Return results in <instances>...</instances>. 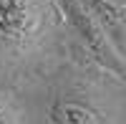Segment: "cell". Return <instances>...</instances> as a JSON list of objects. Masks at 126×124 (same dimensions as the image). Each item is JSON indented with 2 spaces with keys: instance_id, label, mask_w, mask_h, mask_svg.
<instances>
[{
  "instance_id": "obj_3",
  "label": "cell",
  "mask_w": 126,
  "mask_h": 124,
  "mask_svg": "<svg viewBox=\"0 0 126 124\" xmlns=\"http://www.w3.org/2000/svg\"><path fill=\"white\" fill-rule=\"evenodd\" d=\"M86 5L96 15L98 25L109 36L113 48L126 58V15L119 8V3H113V0H86Z\"/></svg>"
},
{
  "instance_id": "obj_4",
  "label": "cell",
  "mask_w": 126,
  "mask_h": 124,
  "mask_svg": "<svg viewBox=\"0 0 126 124\" xmlns=\"http://www.w3.org/2000/svg\"><path fill=\"white\" fill-rule=\"evenodd\" d=\"M48 117L53 124H106V117L96 106L78 99H56Z\"/></svg>"
},
{
  "instance_id": "obj_5",
  "label": "cell",
  "mask_w": 126,
  "mask_h": 124,
  "mask_svg": "<svg viewBox=\"0 0 126 124\" xmlns=\"http://www.w3.org/2000/svg\"><path fill=\"white\" fill-rule=\"evenodd\" d=\"M0 124H20V117L18 111L8 104V101L0 96Z\"/></svg>"
},
{
  "instance_id": "obj_2",
  "label": "cell",
  "mask_w": 126,
  "mask_h": 124,
  "mask_svg": "<svg viewBox=\"0 0 126 124\" xmlns=\"http://www.w3.org/2000/svg\"><path fill=\"white\" fill-rule=\"evenodd\" d=\"M46 30L40 0H0V46L25 51Z\"/></svg>"
},
{
  "instance_id": "obj_1",
  "label": "cell",
  "mask_w": 126,
  "mask_h": 124,
  "mask_svg": "<svg viewBox=\"0 0 126 124\" xmlns=\"http://www.w3.org/2000/svg\"><path fill=\"white\" fill-rule=\"evenodd\" d=\"M61 13L66 15L68 25L76 30V36L81 38V43L91 51V56L98 61L103 68L113 71L119 76H126V58L119 53L109 36L103 33V28L98 25L96 15L88 10L86 0H56Z\"/></svg>"
}]
</instances>
